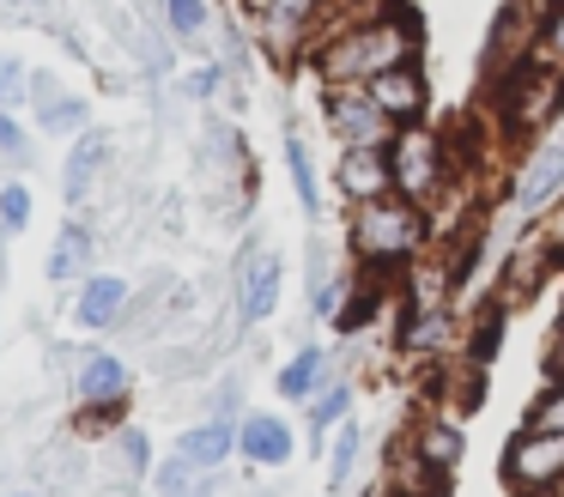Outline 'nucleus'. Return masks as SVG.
Segmentation results:
<instances>
[{"label": "nucleus", "mask_w": 564, "mask_h": 497, "mask_svg": "<svg viewBox=\"0 0 564 497\" xmlns=\"http://www.w3.org/2000/svg\"><path fill=\"white\" fill-rule=\"evenodd\" d=\"M406 61H419V31H413V12L406 7H394L389 19L352 24V31L328 36V43L316 48L322 85H370L377 73L406 67Z\"/></svg>", "instance_id": "1"}, {"label": "nucleus", "mask_w": 564, "mask_h": 497, "mask_svg": "<svg viewBox=\"0 0 564 497\" xmlns=\"http://www.w3.org/2000/svg\"><path fill=\"white\" fill-rule=\"evenodd\" d=\"M346 237H352L358 261H365L370 273H382V267H406L419 249H425L431 218H425V206L401 201V194H382V201L358 206L352 225H346Z\"/></svg>", "instance_id": "2"}, {"label": "nucleus", "mask_w": 564, "mask_h": 497, "mask_svg": "<svg viewBox=\"0 0 564 497\" xmlns=\"http://www.w3.org/2000/svg\"><path fill=\"white\" fill-rule=\"evenodd\" d=\"M389 170H394V194L401 201H413V206H437V194L455 182V152H449V140H443L437 128H401L394 133V145H389Z\"/></svg>", "instance_id": "3"}, {"label": "nucleus", "mask_w": 564, "mask_h": 497, "mask_svg": "<svg viewBox=\"0 0 564 497\" xmlns=\"http://www.w3.org/2000/svg\"><path fill=\"white\" fill-rule=\"evenodd\" d=\"M534 43H540V7H534V0H503V7H498V19H491L486 55H479L486 79L498 85V79H510L516 67L540 61V55H534Z\"/></svg>", "instance_id": "4"}, {"label": "nucleus", "mask_w": 564, "mask_h": 497, "mask_svg": "<svg viewBox=\"0 0 564 497\" xmlns=\"http://www.w3.org/2000/svg\"><path fill=\"white\" fill-rule=\"evenodd\" d=\"M498 473H503V485L522 491V497L564 485V431H534V424H528L522 436H510Z\"/></svg>", "instance_id": "5"}, {"label": "nucleus", "mask_w": 564, "mask_h": 497, "mask_svg": "<svg viewBox=\"0 0 564 497\" xmlns=\"http://www.w3.org/2000/svg\"><path fill=\"white\" fill-rule=\"evenodd\" d=\"M322 109H328V133L340 145H382V152H389L394 133H401L377 109V97H370L365 85H328V91H322Z\"/></svg>", "instance_id": "6"}, {"label": "nucleus", "mask_w": 564, "mask_h": 497, "mask_svg": "<svg viewBox=\"0 0 564 497\" xmlns=\"http://www.w3.org/2000/svg\"><path fill=\"white\" fill-rule=\"evenodd\" d=\"M558 194H564V128H552L528 152V164H516V218H534Z\"/></svg>", "instance_id": "7"}, {"label": "nucleus", "mask_w": 564, "mask_h": 497, "mask_svg": "<svg viewBox=\"0 0 564 497\" xmlns=\"http://www.w3.org/2000/svg\"><path fill=\"white\" fill-rule=\"evenodd\" d=\"M280 291H285V261L273 249H249L237 261V310H243V322H268L280 310Z\"/></svg>", "instance_id": "8"}, {"label": "nucleus", "mask_w": 564, "mask_h": 497, "mask_svg": "<svg viewBox=\"0 0 564 497\" xmlns=\"http://www.w3.org/2000/svg\"><path fill=\"white\" fill-rule=\"evenodd\" d=\"M334 182L352 206L365 201H382L394 194V170H389V152L382 145H340V164H334Z\"/></svg>", "instance_id": "9"}, {"label": "nucleus", "mask_w": 564, "mask_h": 497, "mask_svg": "<svg viewBox=\"0 0 564 497\" xmlns=\"http://www.w3.org/2000/svg\"><path fill=\"white\" fill-rule=\"evenodd\" d=\"M365 91L377 97V109L394 121V128H419V121H425V73H419V61L377 73V79H370Z\"/></svg>", "instance_id": "10"}, {"label": "nucleus", "mask_w": 564, "mask_h": 497, "mask_svg": "<svg viewBox=\"0 0 564 497\" xmlns=\"http://www.w3.org/2000/svg\"><path fill=\"white\" fill-rule=\"evenodd\" d=\"M128 364L116 358V352H79V364H74V400L79 407H91V412H104V407H116V400H128Z\"/></svg>", "instance_id": "11"}, {"label": "nucleus", "mask_w": 564, "mask_h": 497, "mask_svg": "<svg viewBox=\"0 0 564 497\" xmlns=\"http://www.w3.org/2000/svg\"><path fill=\"white\" fill-rule=\"evenodd\" d=\"M237 455H243L249 467H285V461L297 455V436L280 412H249V419L237 424Z\"/></svg>", "instance_id": "12"}, {"label": "nucleus", "mask_w": 564, "mask_h": 497, "mask_svg": "<svg viewBox=\"0 0 564 497\" xmlns=\"http://www.w3.org/2000/svg\"><path fill=\"white\" fill-rule=\"evenodd\" d=\"M128 303H134V285H128L122 273H91L74 298V322L91 327V334H104V327H116L128 315Z\"/></svg>", "instance_id": "13"}, {"label": "nucleus", "mask_w": 564, "mask_h": 497, "mask_svg": "<svg viewBox=\"0 0 564 497\" xmlns=\"http://www.w3.org/2000/svg\"><path fill=\"white\" fill-rule=\"evenodd\" d=\"M110 133L104 128H86L74 140V152H67V164H62V194H67V206H79L91 188H98V176H104V164H110Z\"/></svg>", "instance_id": "14"}, {"label": "nucleus", "mask_w": 564, "mask_h": 497, "mask_svg": "<svg viewBox=\"0 0 564 497\" xmlns=\"http://www.w3.org/2000/svg\"><path fill=\"white\" fill-rule=\"evenodd\" d=\"M176 455H183L188 467H200V473H219L225 461L237 455V424H225V419L188 424V431L176 436Z\"/></svg>", "instance_id": "15"}, {"label": "nucleus", "mask_w": 564, "mask_h": 497, "mask_svg": "<svg viewBox=\"0 0 564 497\" xmlns=\"http://www.w3.org/2000/svg\"><path fill=\"white\" fill-rule=\"evenodd\" d=\"M443 491H449V473L431 467L419 449H401L389 461V497H443Z\"/></svg>", "instance_id": "16"}, {"label": "nucleus", "mask_w": 564, "mask_h": 497, "mask_svg": "<svg viewBox=\"0 0 564 497\" xmlns=\"http://www.w3.org/2000/svg\"><path fill=\"white\" fill-rule=\"evenodd\" d=\"M552 249H540V242H528V249H516L510 261H503V298H516V303H528L540 285L552 279Z\"/></svg>", "instance_id": "17"}, {"label": "nucleus", "mask_w": 564, "mask_h": 497, "mask_svg": "<svg viewBox=\"0 0 564 497\" xmlns=\"http://www.w3.org/2000/svg\"><path fill=\"white\" fill-rule=\"evenodd\" d=\"M413 449L431 461V467L455 473V467H462V455H467V436H462V424H455V419H419Z\"/></svg>", "instance_id": "18"}, {"label": "nucleus", "mask_w": 564, "mask_h": 497, "mask_svg": "<svg viewBox=\"0 0 564 497\" xmlns=\"http://www.w3.org/2000/svg\"><path fill=\"white\" fill-rule=\"evenodd\" d=\"M86 267H91V230L79 225V218H67V225L55 230V249H50V279L67 285V279H79Z\"/></svg>", "instance_id": "19"}, {"label": "nucleus", "mask_w": 564, "mask_h": 497, "mask_svg": "<svg viewBox=\"0 0 564 497\" xmlns=\"http://www.w3.org/2000/svg\"><path fill=\"white\" fill-rule=\"evenodd\" d=\"M322 376H328V352H322V346H304L280 376H273V388H280V400H316Z\"/></svg>", "instance_id": "20"}, {"label": "nucleus", "mask_w": 564, "mask_h": 497, "mask_svg": "<svg viewBox=\"0 0 564 497\" xmlns=\"http://www.w3.org/2000/svg\"><path fill=\"white\" fill-rule=\"evenodd\" d=\"M152 491H159V497H219V479L200 473V467H188L183 455H171V461L152 467Z\"/></svg>", "instance_id": "21"}, {"label": "nucleus", "mask_w": 564, "mask_h": 497, "mask_svg": "<svg viewBox=\"0 0 564 497\" xmlns=\"http://www.w3.org/2000/svg\"><path fill=\"white\" fill-rule=\"evenodd\" d=\"M346 412H352V382H340V376H334V382H322L316 400H310V431H316V443L328 431H340Z\"/></svg>", "instance_id": "22"}, {"label": "nucleus", "mask_w": 564, "mask_h": 497, "mask_svg": "<svg viewBox=\"0 0 564 497\" xmlns=\"http://www.w3.org/2000/svg\"><path fill=\"white\" fill-rule=\"evenodd\" d=\"M285 170H292V188L304 213H322V188H316V164H310V145L297 128H285Z\"/></svg>", "instance_id": "23"}, {"label": "nucleus", "mask_w": 564, "mask_h": 497, "mask_svg": "<svg viewBox=\"0 0 564 497\" xmlns=\"http://www.w3.org/2000/svg\"><path fill=\"white\" fill-rule=\"evenodd\" d=\"M503 322H510V310H503V303H486V310L474 315V327H467V364H479V370H486V364L498 358Z\"/></svg>", "instance_id": "24"}, {"label": "nucleus", "mask_w": 564, "mask_h": 497, "mask_svg": "<svg viewBox=\"0 0 564 497\" xmlns=\"http://www.w3.org/2000/svg\"><path fill=\"white\" fill-rule=\"evenodd\" d=\"M382 303H389V291L370 279V285L346 291V303H340V315H334V327H340V334H365V327L382 315Z\"/></svg>", "instance_id": "25"}, {"label": "nucleus", "mask_w": 564, "mask_h": 497, "mask_svg": "<svg viewBox=\"0 0 564 497\" xmlns=\"http://www.w3.org/2000/svg\"><path fill=\"white\" fill-rule=\"evenodd\" d=\"M358 455H365V431H358V424L346 419L340 431H334V449H328V485H334V491H346V485H352Z\"/></svg>", "instance_id": "26"}, {"label": "nucleus", "mask_w": 564, "mask_h": 497, "mask_svg": "<svg viewBox=\"0 0 564 497\" xmlns=\"http://www.w3.org/2000/svg\"><path fill=\"white\" fill-rule=\"evenodd\" d=\"M534 55L546 61L552 73H564V0H546V7H540V43H534Z\"/></svg>", "instance_id": "27"}, {"label": "nucleus", "mask_w": 564, "mask_h": 497, "mask_svg": "<svg viewBox=\"0 0 564 497\" xmlns=\"http://www.w3.org/2000/svg\"><path fill=\"white\" fill-rule=\"evenodd\" d=\"M164 24L176 43H200L207 36V0H164Z\"/></svg>", "instance_id": "28"}, {"label": "nucleus", "mask_w": 564, "mask_h": 497, "mask_svg": "<svg viewBox=\"0 0 564 497\" xmlns=\"http://www.w3.org/2000/svg\"><path fill=\"white\" fill-rule=\"evenodd\" d=\"M116 467H122L128 479H147V473H152V443H147V431H134V424H122V431H116Z\"/></svg>", "instance_id": "29"}, {"label": "nucleus", "mask_w": 564, "mask_h": 497, "mask_svg": "<svg viewBox=\"0 0 564 497\" xmlns=\"http://www.w3.org/2000/svg\"><path fill=\"white\" fill-rule=\"evenodd\" d=\"M86 116L91 109L79 104V97H50V104H43V128L50 133H86Z\"/></svg>", "instance_id": "30"}, {"label": "nucleus", "mask_w": 564, "mask_h": 497, "mask_svg": "<svg viewBox=\"0 0 564 497\" xmlns=\"http://www.w3.org/2000/svg\"><path fill=\"white\" fill-rule=\"evenodd\" d=\"M25 225H31V188L25 182H7V188H0V230L19 237Z\"/></svg>", "instance_id": "31"}, {"label": "nucleus", "mask_w": 564, "mask_h": 497, "mask_svg": "<svg viewBox=\"0 0 564 497\" xmlns=\"http://www.w3.org/2000/svg\"><path fill=\"white\" fill-rule=\"evenodd\" d=\"M528 424H534V431H564V382H552L546 395L528 407Z\"/></svg>", "instance_id": "32"}, {"label": "nucleus", "mask_w": 564, "mask_h": 497, "mask_svg": "<svg viewBox=\"0 0 564 497\" xmlns=\"http://www.w3.org/2000/svg\"><path fill=\"white\" fill-rule=\"evenodd\" d=\"M219 85H225V67H195L183 85H176V91H183V97H213Z\"/></svg>", "instance_id": "33"}, {"label": "nucleus", "mask_w": 564, "mask_h": 497, "mask_svg": "<svg viewBox=\"0 0 564 497\" xmlns=\"http://www.w3.org/2000/svg\"><path fill=\"white\" fill-rule=\"evenodd\" d=\"M25 152H31L25 128H19L13 116H0V158H13V164H19V158H25Z\"/></svg>", "instance_id": "34"}, {"label": "nucleus", "mask_w": 564, "mask_h": 497, "mask_svg": "<svg viewBox=\"0 0 564 497\" xmlns=\"http://www.w3.org/2000/svg\"><path fill=\"white\" fill-rule=\"evenodd\" d=\"M237 400H243V388H237V376H231V382H225V388H219V395H213V419H225V424H231V412H237Z\"/></svg>", "instance_id": "35"}, {"label": "nucleus", "mask_w": 564, "mask_h": 497, "mask_svg": "<svg viewBox=\"0 0 564 497\" xmlns=\"http://www.w3.org/2000/svg\"><path fill=\"white\" fill-rule=\"evenodd\" d=\"M546 376H552V382H564V322H558V334H552V358H546Z\"/></svg>", "instance_id": "36"}, {"label": "nucleus", "mask_w": 564, "mask_h": 497, "mask_svg": "<svg viewBox=\"0 0 564 497\" xmlns=\"http://www.w3.org/2000/svg\"><path fill=\"white\" fill-rule=\"evenodd\" d=\"M552 255H564V206L552 213Z\"/></svg>", "instance_id": "37"}, {"label": "nucleus", "mask_w": 564, "mask_h": 497, "mask_svg": "<svg viewBox=\"0 0 564 497\" xmlns=\"http://www.w3.org/2000/svg\"><path fill=\"white\" fill-rule=\"evenodd\" d=\"M7 497H37V491H7Z\"/></svg>", "instance_id": "38"}, {"label": "nucleus", "mask_w": 564, "mask_h": 497, "mask_svg": "<svg viewBox=\"0 0 564 497\" xmlns=\"http://www.w3.org/2000/svg\"><path fill=\"white\" fill-rule=\"evenodd\" d=\"M534 497H552V491H534Z\"/></svg>", "instance_id": "39"}, {"label": "nucleus", "mask_w": 564, "mask_h": 497, "mask_svg": "<svg viewBox=\"0 0 564 497\" xmlns=\"http://www.w3.org/2000/svg\"><path fill=\"white\" fill-rule=\"evenodd\" d=\"M0 91H7V79H0Z\"/></svg>", "instance_id": "40"}]
</instances>
